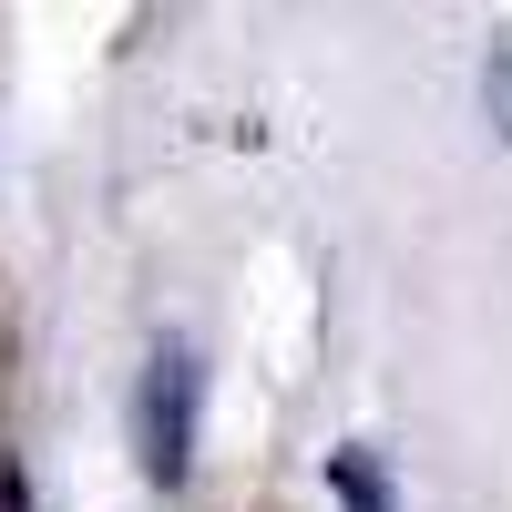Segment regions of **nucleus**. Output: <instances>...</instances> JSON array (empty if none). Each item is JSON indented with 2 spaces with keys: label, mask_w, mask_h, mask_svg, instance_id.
I'll list each match as a JSON object with an SVG mask.
<instances>
[{
  "label": "nucleus",
  "mask_w": 512,
  "mask_h": 512,
  "mask_svg": "<svg viewBox=\"0 0 512 512\" xmlns=\"http://www.w3.org/2000/svg\"><path fill=\"white\" fill-rule=\"evenodd\" d=\"M195 410H205L195 349H154V359H144V390H134V451H144V472H154L164 492L195 472Z\"/></svg>",
  "instance_id": "1"
},
{
  "label": "nucleus",
  "mask_w": 512,
  "mask_h": 512,
  "mask_svg": "<svg viewBox=\"0 0 512 512\" xmlns=\"http://www.w3.org/2000/svg\"><path fill=\"white\" fill-rule=\"evenodd\" d=\"M328 482L349 492V512H379V472H369V451H328Z\"/></svg>",
  "instance_id": "2"
}]
</instances>
